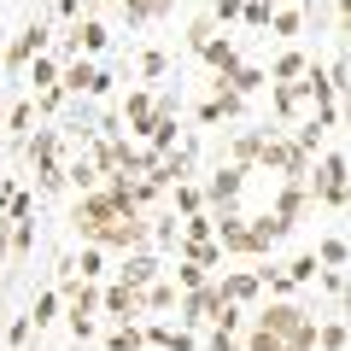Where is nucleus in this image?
<instances>
[{
	"mask_svg": "<svg viewBox=\"0 0 351 351\" xmlns=\"http://www.w3.org/2000/svg\"><path fill=\"white\" fill-rule=\"evenodd\" d=\"M246 351H316V316L293 299H276L252 316Z\"/></svg>",
	"mask_w": 351,
	"mask_h": 351,
	"instance_id": "nucleus-1",
	"label": "nucleus"
},
{
	"mask_svg": "<svg viewBox=\"0 0 351 351\" xmlns=\"http://www.w3.org/2000/svg\"><path fill=\"white\" fill-rule=\"evenodd\" d=\"M252 170H276L281 182H304V176H311V152L293 147V135H276V129H269V135H263V152H258V164H252Z\"/></svg>",
	"mask_w": 351,
	"mask_h": 351,
	"instance_id": "nucleus-2",
	"label": "nucleus"
},
{
	"mask_svg": "<svg viewBox=\"0 0 351 351\" xmlns=\"http://www.w3.org/2000/svg\"><path fill=\"white\" fill-rule=\"evenodd\" d=\"M304 193H311V205L346 211V152H322L316 176H304Z\"/></svg>",
	"mask_w": 351,
	"mask_h": 351,
	"instance_id": "nucleus-3",
	"label": "nucleus"
},
{
	"mask_svg": "<svg viewBox=\"0 0 351 351\" xmlns=\"http://www.w3.org/2000/svg\"><path fill=\"white\" fill-rule=\"evenodd\" d=\"M59 299H64V316H71V334L88 339V334H94V316H100V293H94V281L64 276L59 281Z\"/></svg>",
	"mask_w": 351,
	"mask_h": 351,
	"instance_id": "nucleus-4",
	"label": "nucleus"
},
{
	"mask_svg": "<svg viewBox=\"0 0 351 351\" xmlns=\"http://www.w3.org/2000/svg\"><path fill=\"white\" fill-rule=\"evenodd\" d=\"M176 304H182V322H188V328H211L217 316H223L228 299H223V287H217V276H211V281H199V287H188Z\"/></svg>",
	"mask_w": 351,
	"mask_h": 351,
	"instance_id": "nucleus-5",
	"label": "nucleus"
},
{
	"mask_svg": "<svg viewBox=\"0 0 351 351\" xmlns=\"http://www.w3.org/2000/svg\"><path fill=\"white\" fill-rule=\"evenodd\" d=\"M47 47H53V29H47V18L36 12L24 29H18V41L6 47V76H24V64L36 59V53H47Z\"/></svg>",
	"mask_w": 351,
	"mask_h": 351,
	"instance_id": "nucleus-6",
	"label": "nucleus"
},
{
	"mask_svg": "<svg viewBox=\"0 0 351 351\" xmlns=\"http://www.w3.org/2000/svg\"><path fill=\"white\" fill-rule=\"evenodd\" d=\"M59 88H64V94H76V100H82V94L94 100V94H106V88H112V76H106L100 64H88L82 53H76V59L59 71Z\"/></svg>",
	"mask_w": 351,
	"mask_h": 351,
	"instance_id": "nucleus-7",
	"label": "nucleus"
},
{
	"mask_svg": "<svg viewBox=\"0 0 351 351\" xmlns=\"http://www.w3.org/2000/svg\"><path fill=\"white\" fill-rule=\"evenodd\" d=\"M135 246H147V217L141 211H117L112 228L100 234V252H135Z\"/></svg>",
	"mask_w": 351,
	"mask_h": 351,
	"instance_id": "nucleus-8",
	"label": "nucleus"
},
{
	"mask_svg": "<svg viewBox=\"0 0 351 351\" xmlns=\"http://www.w3.org/2000/svg\"><path fill=\"white\" fill-rule=\"evenodd\" d=\"M246 176H252V170H240V164H223V170H211V182L199 188V199H211L217 211H228V205H240V188H246Z\"/></svg>",
	"mask_w": 351,
	"mask_h": 351,
	"instance_id": "nucleus-9",
	"label": "nucleus"
},
{
	"mask_svg": "<svg viewBox=\"0 0 351 351\" xmlns=\"http://www.w3.org/2000/svg\"><path fill=\"white\" fill-rule=\"evenodd\" d=\"M164 276V263H158V252L152 246H135V252H123V263H117V281H123V287H147V281H158Z\"/></svg>",
	"mask_w": 351,
	"mask_h": 351,
	"instance_id": "nucleus-10",
	"label": "nucleus"
},
{
	"mask_svg": "<svg viewBox=\"0 0 351 351\" xmlns=\"http://www.w3.org/2000/svg\"><path fill=\"white\" fill-rule=\"evenodd\" d=\"M234 117H246V94H234V88L217 82V94L199 106V123H205V129H217V123H234Z\"/></svg>",
	"mask_w": 351,
	"mask_h": 351,
	"instance_id": "nucleus-11",
	"label": "nucleus"
},
{
	"mask_svg": "<svg viewBox=\"0 0 351 351\" xmlns=\"http://www.w3.org/2000/svg\"><path fill=\"white\" fill-rule=\"evenodd\" d=\"M59 129H36V135H24V164H29V170H59Z\"/></svg>",
	"mask_w": 351,
	"mask_h": 351,
	"instance_id": "nucleus-12",
	"label": "nucleus"
},
{
	"mask_svg": "<svg viewBox=\"0 0 351 351\" xmlns=\"http://www.w3.org/2000/svg\"><path fill=\"white\" fill-rule=\"evenodd\" d=\"M293 228L281 223L276 211H258V217H246V240H252V258H263V252L276 246V240H287Z\"/></svg>",
	"mask_w": 351,
	"mask_h": 351,
	"instance_id": "nucleus-13",
	"label": "nucleus"
},
{
	"mask_svg": "<svg viewBox=\"0 0 351 351\" xmlns=\"http://www.w3.org/2000/svg\"><path fill=\"white\" fill-rule=\"evenodd\" d=\"M269 211H276L281 223L293 228L304 211H311V193H304V182H281V188H276V205H269Z\"/></svg>",
	"mask_w": 351,
	"mask_h": 351,
	"instance_id": "nucleus-14",
	"label": "nucleus"
},
{
	"mask_svg": "<svg viewBox=\"0 0 351 351\" xmlns=\"http://www.w3.org/2000/svg\"><path fill=\"white\" fill-rule=\"evenodd\" d=\"M100 311H106V316H117V322H135V316H141V293H135V287H123V281H112V287L100 293Z\"/></svg>",
	"mask_w": 351,
	"mask_h": 351,
	"instance_id": "nucleus-15",
	"label": "nucleus"
},
{
	"mask_svg": "<svg viewBox=\"0 0 351 351\" xmlns=\"http://www.w3.org/2000/svg\"><path fill=\"white\" fill-rule=\"evenodd\" d=\"M217 287H223V299H228V304H240V311H246V304L258 299L263 281L252 276V269H234V276H217Z\"/></svg>",
	"mask_w": 351,
	"mask_h": 351,
	"instance_id": "nucleus-16",
	"label": "nucleus"
},
{
	"mask_svg": "<svg viewBox=\"0 0 351 351\" xmlns=\"http://www.w3.org/2000/svg\"><path fill=\"white\" fill-rule=\"evenodd\" d=\"M176 299H182V293H176V281H147V287H141V316H164V311H176Z\"/></svg>",
	"mask_w": 351,
	"mask_h": 351,
	"instance_id": "nucleus-17",
	"label": "nucleus"
},
{
	"mask_svg": "<svg viewBox=\"0 0 351 351\" xmlns=\"http://www.w3.org/2000/svg\"><path fill=\"white\" fill-rule=\"evenodd\" d=\"M117 12L129 18V29H141V24H158L170 12V0H117Z\"/></svg>",
	"mask_w": 351,
	"mask_h": 351,
	"instance_id": "nucleus-18",
	"label": "nucleus"
},
{
	"mask_svg": "<svg viewBox=\"0 0 351 351\" xmlns=\"http://www.w3.org/2000/svg\"><path fill=\"white\" fill-rule=\"evenodd\" d=\"M199 59L211 64L217 76H228V71L240 64V59H234V41H228V36H211V41H199Z\"/></svg>",
	"mask_w": 351,
	"mask_h": 351,
	"instance_id": "nucleus-19",
	"label": "nucleus"
},
{
	"mask_svg": "<svg viewBox=\"0 0 351 351\" xmlns=\"http://www.w3.org/2000/svg\"><path fill=\"white\" fill-rule=\"evenodd\" d=\"M176 258H188V263H199L205 276H211L217 263H223V246H217V240H182V246H176Z\"/></svg>",
	"mask_w": 351,
	"mask_h": 351,
	"instance_id": "nucleus-20",
	"label": "nucleus"
},
{
	"mask_svg": "<svg viewBox=\"0 0 351 351\" xmlns=\"http://www.w3.org/2000/svg\"><path fill=\"white\" fill-rule=\"evenodd\" d=\"M123 123H129V135H147V123H152V94L147 88H135L123 100Z\"/></svg>",
	"mask_w": 351,
	"mask_h": 351,
	"instance_id": "nucleus-21",
	"label": "nucleus"
},
{
	"mask_svg": "<svg viewBox=\"0 0 351 351\" xmlns=\"http://www.w3.org/2000/svg\"><path fill=\"white\" fill-rule=\"evenodd\" d=\"M304 100H311V94H304V82H276V94H269V106H276V117H281V123H287V117L299 112Z\"/></svg>",
	"mask_w": 351,
	"mask_h": 351,
	"instance_id": "nucleus-22",
	"label": "nucleus"
},
{
	"mask_svg": "<svg viewBox=\"0 0 351 351\" xmlns=\"http://www.w3.org/2000/svg\"><path fill=\"white\" fill-rule=\"evenodd\" d=\"M258 152H263V129H234V158H228V164L252 170V164H258Z\"/></svg>",
	"mask_w": 351,
	"mask_h": 351,
	"instance_id": "nucleus-23",
	"label": "nucleus"
},
{
	"mask_svg": "<svg viewBox=\"0 0 351 351\" xmlns=\"http://www.w3.org/2000/svg\"><path fill=\"white\" fill-rule=\"evenodd\" d=\"M217 82H223V88H234V94H258V88L269 82V76H263L258 64H234V71H228V76H217Z\"/></svg>",
	"mask_w": 351,
	"mask_h": 351,
	"instance_id": "nucleus-24",
	"label": "nucleus"
},
{
	"mask_svg": "<svg viewBox=\"0 0 351 351\" xmlns=\"http://www.w3.org/2000/svg\"><path fill=\"white\" fill-rule=\"evenodd\" d=\"M64 182H71L76 193L100 188V170H94V158H88V152H82V158H71V164H64Z\"/></svg>",
	"mask_w": 351,
	"mask_h": 351,
	"instance_id": "nucleus-25",
	"label": "nucleus"
},
{
	"mask_svg": "<svg viewBox=\"0 0 351 351\" xmlns=\"http://www.w3.org/2000/svg\"><path fill=\"white\" fill-rule=\"evenodd\" d=\"M304 64H311V59H304L299 47H287L276 64H269V82H299V76H304Z\"/></svg>",
	"mask_w": 351,
	"mask_h": 351,
	"instance_id": "nucleus-26",
	"label": "nucleus"
},
{
	"mask_svg": "<svg viewBox=\"0 0 351 351\" xmlns=\"http://www.w3.org/2000/svg\"><path fill=\"white\" fill-rule=\"evenodd\" d=\"M141 346H147V334H141L135 322H117L112 334H106V351H141Z\"/></svg>",
	"mask_w": 351,
	"mask_h": 351,
	"instance_id": "nucleus-27",
	"label": "nucleus"
},
{
	"mask_svg": "<svg viewBox=\"0 0 351 351\" xmlns=\"http://www.w3.org/2000/svg\"><path fill=\"white\" fill-rule=\"evenodd\" d=\"M311 258H316V263H322V269H346V258H351V252H346V240H339V234H328V240H322V246H316V252H311Z\"/></svg>",
	"mask_w": 351,
	"mask_h": 351,
	"instance_id": "nucleus-28",
	"label": "nucleus"
},
{
	"mask_svg": "<svg viewBox=\"0 0 351 351\" xmlns=\"http://www.w3.org/2000/svg\"><path fill=\"white\" fill-rule=\"evenodd\" d=\"M346 346H351L346 322H316V351H346Z\"/></svg>",
	"mask_w": 351,
	"mask_h": 351,
	"instance_id": "nucleus-29",
	"label": "nucleus"
},
{
	"mask_svg": "<svg viewBox=\"0 0 351 351\" xmlns=\"http://www.w3.org/2000/svg\"><path fill=\"white\" fill-rule=\"evenodd\" d=\"M6 223H12V217H6ZM29 252H36V223H12V258H29Z\"/></svg>",
	"mask_w": 351,
	"mask_h": 351,
	"instance_id": "nucleus-30",
	"label": "nucleus"
},
{
	"mask_svg": "<svg viewBox=\"0 0 351 351\" xmlns=\"http://www.w3.org/2000/svg\"><path fill=\"white\" fill-rule=\"evenodd\" d=\"M311 276H316V258H311V252H304V258H293L287 269H281V281H287V287H304Z\"/></svg>",
	"mask_w": 351,
	"mask_h": 351,
	"instance_id": "nucleus-31",
	"label": "nucleus"
},
{
	"mask_svg": "<svg viewBox=\"0 0 351 351\" xmlns=\"http://www.w3.org/2000/svg\"><path fill=\"white\" fill-rule=\"evenodd\" d=\"M29 123H36V100H18V106H12V117H6V129L24 141V135H29Z\"/></svg>",
	"mask_w": 351,
	"mask_h": 351,
	"instance_id": "nucleus-32",
	"label": "nucleus"
},
{
	"mask_svg": "<svg viewBox=\"0 0 351 351\" xmlns=\"http://www.w3.org/2000/svg\"><path fill=\"white\" fill-rule=\"evenodd\" d=\"M199 281H211L199 269V263H188V258H176V293H188V287H199Z\"/></svg>",
	"mask_w": 351,
	"mask_h": 351,
	"instance_id": "nucleus-33",
	"label": "nucleus"
},
{
	"mask_svg": "<svg viewBox=\"0 0 351 351\" xmlns=\"http://www.w3.org/2000/svg\"><path fill=\"white\" fill-rule=\"evenodd\" d=\"M269 12H276V0H246V6H240V18H246L252 29H269Z\"/></svg>",
	"mask_w": 351,
	"mask_h": 351,
	"instance_id": "nucleus-34",
	"label": "nucleus"
},
{
	"mask_svg": "<svg viewBox=\"0 0 351 351\" xmlns=\"http://www.w3.org/2000/svg\"><path fill=\"white\" fill-rule=\"evenodd\" d=\"M328 12H334V0H304V12H299V18L316 29V36H322V29H328Z\"/></svg>",
	"mask_w": 351,
	"mask_h": 351,
	"instance_id": "nucleus-35",
	"label": "nucleus"
},
{
	"mask_svg": "<svg viewBox=\"0 0 351 351\" xmlns=\"http://www.w3.org/2000/svg\"><path fill=\"white\" fill-rule=\"evenodd\" d=\"M41 88H59V59H47V53H36V94Z\"/></svg>",
	"mask_w": 351,
	"mask_h": 351,
	"instance_id": "nucleus-36",
	"label": "nucleus"
},
{
	"mask_svg": "<svg viewBox=\"0 0 351 351\" xmlns=\"http://www.w3.org/2000/svg\"><path fill=\"white\" fill-rule=\"evenodd\" d=\"M199 188H193V182H176V211H182V217H193V211H199Z\"/></svg>",
	"mask_w": 351,
	"mask_h": 351,
	"instance_id": "nucleus-37",
	"label": "nucleus"
},
{
	"mask_svg": "<svg viewBox=\"0 0 351 351\" xmlns=\"http://www.w3.org/2000/svg\"><path fill=\"white\" fill-rule=\"evenodd\" d=\"M64 100H71L64 88H41V94H36V112H41V117H59V106H64Z\"/></svg>",
	"mask_w": 351,
	"mask_h": 351,
	"instance_id": "nucleus-38",
	"label": "nucleus"
},
{
	"mask_svg": "<svg viewBox=\"0 0 351 351\" xmlns=\"http://www.w3.org/2000/svg\"><path fill=\"white\" fill-rule=\"evenodd\" d=\"M71 269H82V281L106 276V263H100V246H82V263H71Z\"/></svg>",
	"mask_w": 351,
	"mask_h": 351,
	"instance_id": "nucleus-39",
	"label": "nucleus"
},
{
	"mask_svg": "<svg viewBox=\"0 0 351 351\" xmlns=\"http://www.w3.org/2000/svg\"><path fill=\"white\" fill-rule=\"evenodd\" d=\"M164 71H170V53H158V47L141 53V76H164Z\"/></svg>",
	"mask_w": 351,
	"mask_h": 351,
	"instance_id": "nucleus-40",
	"label": "nucleus"
},
{
	"mask_svg": "<svg viewBox=\"0 0 351 351\" xmlns=\"http://www.w3.org/2000/svg\"><path fill=\"white\" fill-rule=\"evenodd\" d=\"M269 24H276L281 36H299V29H304V18H299V12L287 6V12H269Z\"/></svg>",
	"mask_w": 351,
	"mask_h": 351,
	"instance_id": "nucleus-41",
	"label": "nucleus"
},
{
	"mask_svg": "<svg viewBox=\"0 0 351 351\" xmlns=\"http://www.w3.org/2000/svg\"><path fill=\"white\" fill-rule=\"evenodd\" d=\"M211 36H217L211 18H193V24H188V47H193V53H199V41H211Z\"/></svg>",
	"mask_w": 351,
	"mask_h": 351,
	"instance_id": "nucleus-42",
	"label": "nucleus"
},
{
	"mask_svg": "<svg viewBox=\"0 0 351 351\" xmlns=\"http://www.w3.org/2000/svg\"><path fill=\"white\" fill-rule=\"evenodd\" d=\"M53 311H59V293H41L36 311H29V316H36V328H47V322H53Z\"/></svg>",
	"mask_w": 351,
	"mask_h": 351,
	"instance_id": "nucleus-43",
	"label": "nucleus"
},
{
	"mask_svg": "<svg viewBox=\"0 0 351 351\" xmlns=\"http://www.w3.org/2000/svg\"><path fill=\"white\" fill-rule=\"evenodd\" d=\"M240 6H246V0H217V6H211V24H234Z\"/></svg>",
	"mask_w": 351,
	"mask_h": 351,
	"instance_id": "nucleus-44",
	"label": "nucleus"
},
{
	"mask_svg": "<svg viewBox=\"0 0 351 351\" xmlns=\"http://www.w3.org/2000/svg\"><path fill=\"white\" fill-rule=\"evenodd\" d=\"M29 328H36L29 316H12V328H6V339H12V346H24V339H29Z\"/></svg>",
	"mask_w": 351,
	"mask_h": 351,
	"instance_id": "nucleus-45",
	"label": "nucleus"
},
{
	"mask_svg": "<svg viewBox=\"0 0 351 351\" xmlns=\"http://www.w3.org/2000/svg\"><path fill=\"white\" fill-rule=\"evenodd\" d=\"M6 263H12V223L0 217V269H6Z\"/></svg>",
	"mask_w": 351,
	"mask_h": 351,
	"instance_id": "nucleus-46",
	"label": "nucleus"
},
{
	"mask_svg": "<svg viewBox=\"0 0 351 351\" xmlns=\"http://www.w3.org/2000/svg\"><path fill=\"white\" fill-rule=\"evenodd\" d=\"M211 351H246V346H240L234 334H223V328H211Z\"/></svg>",
	"mask_w": 351,
	"mask_h": 351,
	"instance_id": "nucleus-47",
	"label": "nucleus"
},
{
	"mask_svg": "<svg viewBox=\"0 0 351 351\" xmlns=\"http://www.w3.org/2000/svg\"><path fill=\"white\" fill-rule=\"evenodd\" d=\"M322 287H328V293L339 299V293H346V276H339V269H322Z\"/></svg>",
	"mask_w": 351,
	"mask_h": 351,
	"instance_id": "nucleus-48",
	"label": "nucleus"
},
{
	"mask_svg": "<svg viewBox=\"0 0 351 351\" xmlns=\"http://www.w3.org/2000/svg\"><path fill=\"white\" fill-rule=\"evenodd\" d=\"M53 12H59V18H76V12H82V0H53Z\"/></svg>",
	"mask_w": 351,
	"mask_h": 351,
	"instance_id": "nucleus-49",
	"label": "nucleus"
},
{
	"mask_svg": "<svg viewBox=\"0 0 351 351\" xmlns=\"http://www.w3.org/2000/svg\"><path fill=\"white\" fill-rule=\"evenodd\" d=\"M106 6H117V0H88V12H106Z\"/></svg>",
	"mask_w": 351,
	"mask_h": 351,
	"instance_id": "nucleus-50",
	"label": "nucleus"
}]
</instances>
